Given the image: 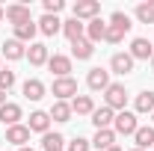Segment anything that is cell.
<instances>
[{"instance_id":"cell-25","label":"cell","mask_w":154,"mask_h":151,"mask_svg":"<svg viewBox=\"0 0 154 151\" xmlns=\"http://www.w3.org/2000/svg\"><path fill=\"white\" fill-rule=\"evenodd\" d=\"M92 54H95V45H92L89 39H80V42L71 45V57L74 59H89Z\"/></svg>"},{"instance_id":"cell-9","label":"cell","mask_w":154,"mask_h":151,"mask_svg":"<svg viewBox=\"0 0 154 151\" xmlns=\"http://www.w3.org/2000/svg\"><path fill=\"white\" fill-rule=\"evenodd\" d=\"M6 142L24 148V145L30 142V128H27V125H12V128H6Z\"/></svg>"},{"instance_id":"cell-30","label":"cell","mask_w":154,"mask_h":151,"mask_svg":"<svg viewBox=\"0 0 154 151\" xmlns=\"http://www.w3.org/2000/svg\"><path fill=\"white\" fill-rule=\"evenodd\" d=\"M15 86V71H9V68H0V89L3 92H9Z\"/></svg>"},{"instance_id":"cell-3","label":"cell","mask_w":154,"mask_h":151,"mask_svg":"<svg viewBox=\"0 0 154 151\" xmlns=\"http://www.w3.org/2000/svg\"><path fill=\"white\" fill-rule=\"evenodd\" d=\"M101 12V3L98 0H77L74 3V18L77 21H95Z\"/></svg>"},{"instance_id":"cell-12","label":"cell","mask_w":154,"mask_h":151,"mask_svg":"<svg viewBox=\"0 0 154 151\" xmlns=\"http://www.w3.org/2000/svg\"><path fill=\"white\" fill-rule=\"evenodd\" d=\"M113 122H116V113L107 107V104H104L101 110H95V113H92V125H95V131H107Z\"/></svg>"},{"instance_id":"cell-32","label":"cell","mask_w":154,"mask_h":151,"mask_svg":"<svg viewBox=\"0 0 154 151\" xmlns=\"http://www.w3.org/2000/svg\"><path fill=\"white\" fill-rule=\"evenodd\" d=\"M62 9H65L62 0H45V15H57V12H62Z\"/></svg>"},{"instance_id":"cell-33","label":"cell","mask_w":154,"mask_h":151,"mask_svg":"<svg viewBox=\"0 0 154 151\" xmlns=\"http://www.w3.org/2000/svg\"><path fill=\"white\" fill-rule=\"evenodd\" d=\"M89 145H92V142H86V139H80V136H74V139L68 142V151H89Z\"/></svg>"},{"instance_id":"cell-29","label":"cell","mask_w":154,"mask_h":151,"mask_svg":"<svg viewBox=\"0 0 154 151\" xmlns=\"http://www.w3.org/2000/svg\"><path fill=\"white\" fill-rule=\"evenodd\" d=\"M110 24H113V27H119V30H125V33L131 30V18H128L125 12H113V15H110Z\"/></svg>"},{"instance_id":"cell-13","label":"cell","mask_w":154,"mask_h":151,"mask_svg":"<svg viewBox=\"0 0 154 151\" xmlns=\"http://www.w3.org/2000/svg\"><path fill=\"white\" fill-rule=\"evenodd\" d=\"M27 128L45 136V133H48V128H51V116L45 113V110H36V113H30V122H27Z\"/></svg>"},{"instance_id":"cell-26","label":"cell","mask_w":154,"mask_h":151,"mask_svg":"<svg viewBox=\"0 0 154 151\" xmlns=\"http://www.w3.org/2000/svg\"><path fill=\"white\" fill-rule=\"evenodd\" d=\"M62 145H65V136H62V133H45V136H42V148L45 151H62Z\"/></svg>"},{"instance_id":"cell-18","label":"cell","mask_w":154,"mask_h":151,"mask_svg":"<svg viewBox=\"0 0 154 151\" xmlns=\"http://www.w3.org/2000/svg\"><path fill=\"white\" fill-rule=\"evenodd\" d=\"M71 113H77V116H92V113H95L92 98H89V95H74V101H71Z\"/></svg>"},{"instance_id":"cell-34","label":"cell","mask_w":154,"mask_h":151,"mask_svg":"<svg viewBox=\"0 0 154 151\" xmlns=\"http://www.w3.org/2000/svg\"><path fill=\"white\" fill-rule=\"evenodd\" d=\"M3 104H6V92L0 89V107H3Z\"/></svg>"},{"instance_id":"cell-7","label":"cell","mask_w":154,"mask_h":151,"mask_svg":"<svg viewBox=\"0 0 154 151\" xmlns=\"http://www.w3.org/2000/svg\"><path fill=\"white\" fill-rule=\"evenodd\" d=\"M62 33H65V39L74 45V42H80V39H86V24L77 21V18H68V21H62Z\"/></svg>"},{"instance_id":"cell-8","label":"cell","mask_w":154,"mask_h":151,"mask_svg":"<svg viewBox=\"0 0 154 151\" xmlns=\"http://www.w3.org/2000/svg\"><path fill=\"white\" fill-rule=\"evenodd\" d=\"M48 68L57 77H71V57H62V54H54L48 59Z\"/></svg>"},{"instance_id":"cell-24","label":"cell","mask_w":154,"mask_h":151,"mask_svg":"<svg viewBox=\"0 0 154 151\" xmlns=\"http://www.w3.org/2000/svg\"><path fill=\"white\" fill-rule=\"evenodd\" d=\"M134 110H136V113H154V92H151V89H145V92L136 95Z\"/></svg>"},{"instance_id":"cell-5","label":"cell","mask_w":154,"mask_h":151,"mask_svg":"<svg viewBox=\"0 0 154 151\" xmlns=\"http://www.w3.org/2000/svg\"><path fill=\"white\" fill-rule=\"evenodd\" d=\"M3 18L9 21L12 27H18V24H24V21H30V6H24V3H12V6L3 9Z\"/></svg>"},{"instance_id":"cell-38","label":"cell","mask_w":154,"mask_h":151,"mask_svg":"<svg viewBox=\"0 0 154 151\" xmlns=\"http://www.w3.org/2000/svg\"><path fill=\"white\" fill-rule=\"evenodd\" d=\"M151 71H154V57H151Z\"/></svg>"},{"instance_id":"cell-16","label":"cell","mask_w":154,"mask_h":151,"mask_svg":"<svg viewBox=\"0 0 154 151\" xmlns=\"http://www.w3.org/2000/svg\"><path fill=\"white\" fill-rule=\"evenodd\" d=\"M6 59H24L27 57V48H24V42L18 39H9V42H3V51H0Z\"/></svg>"},{"instance_id":"cell-15","label":"cell","mask_w":154,"mask_h":151,"mask_svg":"<svg viewBox=\"0 0 154 151\" xmlns=\"http://www.w3.org/2000/svg\"><path fill=\"white\" fill-rule=\"evenodd\" d=\"M27 59H30V65H45L48 62V45H42V42H33L30 48H27Z\"/></svg>"},{"instance_id":"cell-31","label":"cell","mask_w":154,"mask_h":151,"mask_svg":"<svg viewBox=\"0 0 154 151\" xmlns=\"http://www.w3.org/2000/svg\"><path fill=\"white\" fill-rule=\"evenodd\" d=\"M125 39V30H119V27H113V24H107V36H104V42H110V45H119Z\"/></svg>"},{"instance_id":"cell-35","label":"cell","mask_w":154,"mask_h":151,"mask_svg":"<svg viewBox=\"0 0 154 151\" xmlns=\"http://www.w3.org/2000/svg\"><path fill=\"white\" fill-rule=\"evenodd\" d=\"M21 151H33V148H30V145H24V148H21Z\"/></svg>"},{"instance_id":"cell-22","label":"cell","mask_w":154,"mask_h":151,"mask_svg":"<svg viewBox=\"0 0 154 151\" xmlns=\"http://www.w3.org/2000/svg\"><path fill=\"white\" fill-rule=\"evenodd\" d=\"M38 30H42L45 36H57L59 30H62V21H59L57 15H42V18H38Z\"/></svg>"},{"instance_id":"cell-21","label":"cell","mask_w":154,"mask_h":151,"mask_svg":"<svg viewBox=\"0 0 154 151\" xmlns=\"http://www.w3.org/2000/svg\"><path fill=\"white\" fill-rule=\"evenodd\" d=\"M134 142H136V148H151L154 145V128L151 125H145V128H136V133H134Z\"/></svg>"},{"instance_id":"cell-6","label":"cell","mask_w":154,"mask_h":151,"mask_svg":"<svg viewBox=\"0 0 154 151\" xmlns=\"http://www.w3.org/2000/svg\"><path fill=\"white\" fill-rule=\"evenodd\" d=\"M86 86H89L92 92H107V86H110V71H104V68H92L89 77H86Z\"/></svg>"},{"instance_id":"cell-20","label":"cell","mask_w":154,"mask_h":151,"mask_svg":"<svg viewBox=\"0 0 154 151\" xmlns=\"http://www.w3.org/2000/svg\"><path fill=\"white\" fill-rule=\"evenodd\" d=\"M51 119H54V122H71V104H68V101H54V107H51Z\"/></svg>"},{"instance_id":"cell-37","label":"cell","mask_w":154,"mask_h":151,"mask_svg":"<svg viewBox=\"0 0 154 151\" xmlns=\"http://www.w3.org/2000/svg\"><path fill=\"white\" fill-rule=\"evenodd\" d=\"M0 21H3V6H0Z\"/></svg>"},{"instance_id":"cell-27","label":"cell","mask_w":154,"mask_h":151,"mask_svg":"<svg viewBox=\"0 0 154 151\" xmlns=\"http://www.w3.org/2000/svg\"><path fill=\"white\" fill-rule=\"evenodd\" d=\"M36 30H38V24H33V18H30V21H24V24L15 27V39H18V42H33Z\"/></svg>"},{"instance_id":"cell-36","label":"cell","mask_w":154,"mask_h":151,"mask_svg":"<svg viewBox=\"0 0 154 151\" xmlns=\"http://www.w3.org/2000/svg\"><path fill=\"white\" fill-rule=\"evenodd\" d=\"M110 151H122V148H119V145H113V148H110Z\"/></svg>"},{"instance_id":"cell-4","label":"cell","mask_w":154,"mask_h":151,"mask_svg":"<svg viewBox=\"0 0 154 151\" xmlns=\"http://www.w3.org/2000/svg\"><path fill=\"white\" fill-rule=\"evenodd\" d=\"M54 95H57V101L74 98L77 95V80L74 77H57V80H54Z\"/></svg>"},{"instance_id":"cell-40","label":"cell","mask_w":154,"mask_h":151,"mask_svg":"<svg viewBox=\"0 0 154 151\" xmlns=\"http://www.w3.org/2000/svg\"><path fill=\"white\" fill-rule=\"evenodd\" d=\"M151 119H154V113H151Z\"/></svg>"},{"instance_id":"cell-10","label":"cell","mask_w":154,"mask_h":151,"mask_svg":"<svg viewBox=\"0 0 154 151\" xmlns=\"http://www.w3.org/2000/svg\"><path fill=\"white\" fill-rule=\"evenodd\" d=\"M128 54L134 57V62H136V59H151V57H154V48H151V42H148V39H134Z\"/></svg>"},{"instance_id":"cell-1","label":"cell","mask_w":154,"mask_h":151,"mask_svg":"<svg viewBox=\"0 0 154 151\" xmlns=\"http://www.w3.org/2000/svg\"><path fill=\"white\" fill-rule=\"evenodd\" d=\"M104 98H107V107L110 110H125V104H128V89H125V83H110L107 86V92H104Z\"/></svg>"},{"instance_id":"cell-28","label":"cell","mask_w":154,"mask_h":151,"mask_svg":"<svg viewBox=\"0 0 154 151\" xmlns=\"http://www.w3.org/2000/svg\"><path fill=\"white\" fill-rule=\"evenodd\" d=\"M136 18L142 24H154V3H139L136 6Z\"/></svg>"},{"instance_id":"cell-2","label":"cell","mask_w":154,"mask_h":151,"mask_svg":"<svg viewBox=\"0 0 154 151\" xmlns=\"http://www.w3.org/2000/svg\"><path fill=\"white\" fill-rule=\"evenodd\" d=\"M136 113H128V110H122V113H116V122H113V133H125V136H134L136 133Z\"/></svg>"},{"instance_id":"cell-19","label":"cell","mask_w":154,"mask_h":151,"mask_svg":"<svg viewBox=\"0 0 154 151\" xmlns=\"http://www.w3.org/2000/svg\"><path fill=\"white\" fill-rule=\"evenodd\" d=\"M104 36H107V24L101 18H95V21H89L86 24V39L95 45V42H104Z\"/></svg>"},{"instance_id":"cell-17","label":"cell","mask_w":154,"mask_h":151,"mask_svg":"<svg viewBox=\"0 0 154 151\" xmlns=\"http://www.w3.org/2000/svg\"><path fill=\"white\" fill-rule=\"evenodd\" d=\"M92 145H95L98 151H110V148L116 145V133H113V128H107V131H95Z\"/></svg>"},{"instance_id":"cell-11","label":"cell","mask_w":154,"mask_h":151,"mask_svg":"<svg viewBox=\"0 0 154 151\" xmlns=\"http://www.w3.org/2000/svg\"><path fill=\"white\" fill-rule=\"evenodd\" d=\"M0 122H3L6 128L21 125V107H18V104H12V101H6V104L0 107Z\"/></svg>"},{"instance_id":"cell-39","label":"cell","mask_w":154,"mask_h":151,"mask_svg":"<svg viewBox=\"0 0 154 151\" xmlns=\"http://www.w3.org/2000/svg\"><path fill=\"white\" fill-rule=\"evenodd\" d=\"M131 151H142V148H131Z\"/></svg>"},{"instance_id":"cell-14","label":"cell","mask_w":154,"mask_h":151,"mask_svg":"<svg viewBox=\"0 0 154 151\" xmlns=\"http://www.w3.org/2000/svg\"><path fill=\"white\" fill-rule=\"evenodd\" d=\"M110 68H113L116 74H131V71H134V57H131V54H113Z\"/></svg>"},{"instance_id":"cell-23","label":"cell","mask_w":154,"mask_h":151,"mask_svg":"<svg viewBox=\"0 0 154 151\" xmlns=\"http://www.w3.org/2000/svg\"><path fill=\"white\" fill-rule=\"evenodd\" d=\"M24 98H27V101H42V98H45V83L36 80V77L27 80V83H24Z\"/></svg>"}]
</instances>
